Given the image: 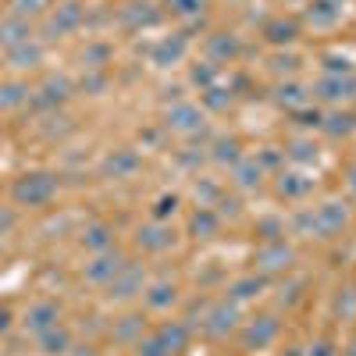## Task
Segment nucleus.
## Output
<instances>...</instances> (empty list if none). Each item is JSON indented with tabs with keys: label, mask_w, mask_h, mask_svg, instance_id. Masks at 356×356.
I'll return each mask as SVG.
<instances>
[{
	"label": "nucleus",
	"mask_w": 356,
	"mask_h": 356,
	"mask_svg": "<svg viewBox=\"0 0 356 356\" xmlns=\"http://www.w3.org/2000/svg\"><path fill=\"white\" fill-rule=\"evenodd\" d=\"M307 356H335V349L328 346V342H317V346H310V353Z\"/></svg>",
	"instance_id": "37"
},
{
	"label": "nucleus",
	"mask_w": 356,
	"mask_h": 356,
	"mask_svg": "<svg viewBox=\"0 0 356 356\" xmlns=\"http://www.w3.org/2000/svg\"><path fill=\"white\" fill-rule=\"evenodd\" d=\"M346 218H349L346 207L339 200H328V203H321L314 211V232L317 235H335V232L346 228Z\"/></svg>",
	"instance_id": "8"
},
{
	"label": "nucleus",
	"mask_w": 356,
	"mask_h": 356,
	"mask_svg": "<svg viewBox=\"0 0 356 356\" xmlns=\"http://www.w3.org/2000/svg\"><path fill=\"white\" fill-rule=\"evenodd\" d=\"M68 97H72V82H68L65 75H54V79H47V82L36 89L33 104H36V107H57V104H65Z\"/></svg>",
	"instance_id": "12"
},
{
	"label": "nucleus",
	"mask_w": 356,
	"mask_h": 356,
	"mask_svg": "<svg viewBox=\"0 0 356 356\" xmlns=\"http://www.w3.org/2000/svg\"><path fill=\"white\" fill-rule=\"evenodd\" d=\"M346 89H349V86H346L342 79H324V82H321V97H324V100H342Z\"/></svg>",
	"instance_id": "34"
},
{
	"label": "nucleus",
	"mask_w": 356,
	"mask_h": 356,
	"mask_svg": "<svg viewBox=\"0 0 356 356\" xmlns=\"http://www.w3.org/2000/svg\"><path fill=\"white\" fill-rule=\"evenodd\" d=\"M143 300H146V307L150 310H168L171 303H175V282H154L150 289H143Z\"/></svg>",
	"instance_id": "20"
},
{
	"label": "nucleus",
	"mask_w": 356,
	"mask_h": 356,
	"mask_svg": "<svg viewBox=\"0 0 356 356\" xmlns=\"http://www.w3.org/2000/svg\"><path fill=\"white\" fill-rule=\"evenodd\" d=\"M171 243H175V235H171V228L161 225V221H150V225H143V228L136 232V246L146 250V253H164Z\"/></svg>",
	"instance_id": "9"
},
{
	"label": "nucleus",
	"mask_w": 356,
	"mask_h": 356,
	"mask_svg": "<svg viewBox=\"0 0 356 356\" xmlns=\"http://www.w3.org/2000/svg\"><path fill=\"white\" fill-rule=\"evenodd\" d=\"M29 100V86L25 82H0V111H15Z\"/></svg>",
	"instance_id": "23"
},
{
	"label": "nucleus",
	"mask_w": 356,
	"mask_h": 356,
	"mask_svg": "<svg viewBox=\"0 0 356 356\" xmlns=\"http://www.w3.org/2000/svg\"><path fill=\"white\" fill-rule=\"evenodd\" d=\"M278 339V321L275 317H253L250 324H246V332H243V342H246V349H264V346H271Z\"/></svg>",
	"instance_id": "10"
},
{
	"label": "nucleus",
	"mask_w": 356,
	"mask_h": 356,
	"mask_svg": "<svg viewBox=\"0 0 356 356\" xmlns=\"http://www.w3.org/2000/svg\"><path fill=\"white\" fill-rule=\"evenodd\" d=\"M122 22L125 25H150V22H157V15L150 11V4H129L122 11Z\"/></svg>",
	"instance_id": "28"
},
{
	"label": "nucleus",
	"mask_w": 356,
	"mask_h": 356,
	"mask_svg": "<svg viewBox=\"0 0 356 356\" xmlns=\"http://www.w3.org/2000/svg\"><path fill=\"white\" fill-rule=\"evenodd\" d=\"M278 100L289 104V107H303V104H307V93H303V86H282Z\"/></svg>",
	"instance_id": "35"
},
{
	"label": "nucleus",
	"mask_w": 356,
	"mask_h": 356,
	"mask_svg": "<svg viewBox=\"0 0 356 356\" xmlns=\"http://www.w3.org/2000/svg\"><path fill=\"white\" fill-rule=\"evenodd\" d=\"M182 54H186V40H164L154 50V61L157 65H175V61H182Z\"/></svg>",
	"instance_id": "25"
},
{
	"label": "nucleus",
	"mask_w": 356,
	"mask_h": 356,
	"mask_svg": "<svg viewBox=\"0 0 356 356\" xmlns=\"http://www.w3.org/2000/svg\"><path fill=\"white\" fill-rule=\"evenodd\" d=\"M154 335L161 339V346L168 349V356H171V353H182V349L189 346V328H186L182 321H168V324H161Z\"/></svg>",
	"instance_id": "15"
},
{
	"label": "nucleus",
	"mask_w": 356,
	"mask_h": 356,
	"mask_svg": "<svg viewBox=\"0 0 356 356\" xmlns=\"http://www.w3.org/2000/svg\"><path fill=\"white\" fill-rule=\"evenodd\" d=\"M57 321H61V310H57V303L40 300V303H33V307L25 310V317H22V328H25V332H33V335H43L47 328H54Z\"/></svg>",
	"instance_id": "6"
},
{
	"label": "nucleus",
	"mask_w": 356,
	"mask_h": 356,
	"mask_svg": "<svg viewBox=\"0 0 356 356\" xmlns=\"http://www.w3.org/2000/svg\"><path fill=\"white\" fill-rule=\"evenodd\" d=\"M235 321H239V310H235V303H214L211 310H207V321H203V332L211 335V339H225L232 328H235Z\"/></svg>",
	"instance_id": "7"
},
{
	"label": "nucleus",
	"mask_w": 356,
	"mask_h": 356,
	"mask_svg": "<svg viewBox=\"0 0 356 356\" xmlns=\"http://www.w3.org/2000/svg\"><path fill=\"white\" fill-rule=\"evenodd\" d=\"M143 289H146L143 267H139V264H125L122 271L107 282V300H111V303H129L132 296H143Z\"/></svg>",
	"instance_id": "3"
},
{
	"label": "nucleus",
	"mask_w": 356,
	"mask_h": 356,
	"mask_svg": "<svg viewBox=\"0 0 356 356\" xmlns=\"http://www.w3.org/2000/svg\"><path fill=\"white\" fill-rule=\"evenodd\" d=\"M8 324H11V314H8V310H0V332H4Z\"/></svg>",
	"instance_id": "40"
},
{
	"label": "nucleus",
	"mask_w": 356,
	"mask_h": 356,
	"mask_svg": "<svg viewBox=\"0 0 356 356\" xmlns=\"http://www.w3.org/2000/svg\"><path fill=\"white\" fill-rule=\"evenodd\" d=\"M136 356H168V349L161 346L157 335H146V339L136 342Z\"/></svg>",
	"instance_id": "33"
},
{
	"label": "nucleus",
	"mask_w": 356,
	"mask_h": 356,
	"mask_svg": "<svg viewBox=\"0 0 356 356\" xmlns=\"http://www.w3.org/2000/svg\"><path fill=\"white\" fill-rule=\"evenodd\" d=\"M207 50H211L214 57H232L235 50H239V43H235L232 36H225V33H218V36H211V43H207Z\"/></svg>",
	"instance_id": "32"
},
{
	"label": "nucleus",
	"mask_w": 356,
	"mask_h": 356,
	"mask_svg": "<svg viewBox=\"0 0 356 356\" xmlns=\"http://www.w3.org/2000/svg\"><path fill=\"white\" fill-rule=\"evenodd\" d=\"M54 8V0H11L8 11L22 22H33V18H43L47 11Z\"/></svg>",
	"instance_id": "21"
},
{
	"label": "nucleus",
	"mask_w": 356,
	"mask_h": 356,
	"mask_svg": "<svg viewBox=\"0 0 356 356\" xmlns=\"http://www.w3.org/2000/svg\"><path fill=\"white\" fill-rule=\"evenodd\" d=\"M72 356H104V353L93 346H72Z\"/></svg>",
	"instance_id": "38"
},
{
	"label": "nucleus",
	"mask_w": 356,
	"mask_h": 356,
	"mask_svg": "<svg viewBox=\"0 0 356 356\" xmlns=\"http://www.w3.org/2000/svg\"><path fill=\"white\" fill-rule=\"evenodd\" d=\"M111 335H114V342H139V339H143V317H139V314L122 317V321L111 328Z\"/></svg>",
	"instance_id": "22"
},
{
	"label": "nucleus",
	"mask_w": 356,
	"mask_h": 356,
	"mask_svg": "<svg viewBox=\"0 0 356 356\" xmlns=\"http://www.w3.org/2000/svg\"><path fill=\"white\" fill-rule=\"evenodd\" d=\"M40 65H43V43L40 40H25L22 47L8 50V68H15V72H33Z\"/></svg>",
	"instance_id": "11"
},
{
	"label": "nucleus",
	"mask_w": 356,
	"mask_h": 356,
	"mask_svg": "<svg viewBox=\"0 0 356 356\" xmlns=\"http://www.w3.org/2000/svg\"><path fill=\"white\" fill-rule=\"evenodd\" d=\"M203 4H207V0H168V8L175 15H200Z\"/></svg>",
	"instance_id": "36"
},
{
	"label": "nucleus",
	"mask_w": 356,
	"mask_h": 356,
	"mask_svg": "<svg viewBox=\"0 0 356 356\" xmlns=\"http://www.w3.org/2000/svg\"><path fill=\"white\" fill-rule=\"evenodd\" d=\"M36 339H40L43 356H65V353L72 349V332L61 328V324H54V328H47V332L36 335Z\"/></svg>",
	"instance_id": "17"
},
{
	"label": "nucleus",
	"mask_w": 356,
	"mask_h": 356,
	"mask_svg": "<svg viewBox=\"0 0 356 356\" xmlns=\"http://www.w3.org/2000/svg\"><path fill=\"white\" fill-rule=\"evenodd\" d=\"M264 33L271 43H289V40H296V22H271Z\"/></svg>",
	"instance_id": "30"
},
{
	"label": "nucleus",
	"mask_w": 356,
	"mask_h": 356,
	"mask_svg": "<svg viewBox=\"0 0 356 356\" xmlns=\"http://www.w3.org/2000/svg\"><path fill=\"white\" fill-rule=\"evenodd\" d=\"M104 171L111 178H132L139 171V154L136 150H114L107 161H104Z\"/></svg>",
	"instance_id": "16"
},
{
	"label": "nucleus",
	"mask_w": 356,
	"mask_h": 356,
	"mask_svg": "<svg viewBox=\"0 0 356 356\" xmlns=\"http://www.w3.org/2000/svg\"><path fill=\"white\" fill-rule=\"evenodd\" d=\"M235 186L239 189H257L260 186V164L257 161H235Z\"/></svg>",
	"instance_id": "24"
},
{
	"label": "nucleus",
	"mask_w": 356,
	"mask_h": 356,
	"mask_svg": "<svg viewBox=\"0 0 356 356\" xmlns=\"http://www.w3.org/2000/svg\"><path fill=\"white\" fill-rule=\"evenodd\" d=\"M82 246H86L89 253L114 250V232H111V225H104V221H97V225H86V232H82Z\"/></svg>",
	"instance_id": "18"
},
{
	"label": "nucleus",
	"mask_w": 356,
	"mask_h": 356,
	"mask_svg": "<svg viewBox=\"0 0 356 356\" xmlns=\"http://www.w3.org/2000/svg\"><path fill=\"white\" fill-rule=\"evenodd\" d=\"M253 264H257V271H264V275H278V271H289V264H292V246H285V243H267V246H260L257 250V257H253Z\"/></svg>",
	"instance_id": "5"
},
{
	"label": "nucleus",
	"mask_w": 356,
	"mask_h": 356,
	"mask_svg": "<svg viewBox=\"0 0 356 356\" xmlns=\"http://www.w3.org/2000/svg\"><path fill=\"white\" fill-rule=\"evenodd\" d=\"M11 196L18 207H43L57 196V175L50 171H33V175H22L18 182L11 186Z\"/></svg>",
	"instance_id": "1"
},
{
	"label": "nucleus",
	"mask_w": 356,
	"mask_h": 356,
	"mask_svg": "<svg viewBox=\"0 0 356 356\" xmlns=\"http://www.w3.org/2000/svg\"><path fill=\"white\" fill-rule=\"evenodd\" d=\"M25 40H33V25H29V22H22L15 15H8L4 22H0V47H4V50H15Z\"/></svg>",
	"instance_id": "13"
},
{
	"label": "nucleus",
	"mask_w": 356,
	"mask_h": 356,
	"mask_svg": "<svg viewBox=\"0 0 356 356\" xmlns=\"http://www.w3.org/2000/svg\"><path fill=\"white\" fill-rule=\"evenodd\" d=\"M200 125H203V114L193 104H175L168 111V129L171 132H196Z\"/></svg>",
	"instance_id": "14"
},
{
	"label": "nucleus",
	"mask_w": 356,
	"mask_h": 356,
	"mask_svg": "<svg viewBox=\"0 0 356 356\" xmlns=\"http://www.w3.org/2000/svg\"><path fill=\"white\" fill-rule=\"evenodd\" d=\"M310 189V182L303 175H282V182H278V193L282 196H303Z\"/></svg>",
	"instance_id": "31"
},
{
	"label": "nucleus",
	"mask_w": 356,
	"mask_h": 356,
	"mask_svg": "<svg viewBox=\"0 0 356 356\" xmlns=\"http://www.w3.org/2000/svg\"><path fill=\"white\" fill-rule=\"evenodd\" d=\"M189 225H193V232H196V235H203V239H211V235L218 232V225H221V221H218V214H214V211H207V207H200V211L193 214V221H189Z\"/></svg>",
	"instance_id": "27"
},
{
	"label": "nucleus",
	"mask_w": 356,
	"mask_h": 356,
	"mask_svg": "<svg viewBox=\"0 0 356 356\" xmlns=\"http://www.w3.org/2000/svg\"><path fill=\"white\" fill-rule=\"evenodd\" d=\"M264 289V282L253 275V278H239V282H235L232 289H228V300L232 303H243V300H253V296Z\"/></svg>",
	"instance_id": "26"
},
{
	"label": "nucleus",
	"mask_w": 356,
	"mask_h": 356,
	"mask_svg": "<svg viewBox=\"0 0 356 356\" xmlns=\"http://www.w3.org/2000/svg\"><path fill=\"white\" fill-rule=\"evenodd\" d=\"M285 356H307V349H285Z\"/></svg>",
	"instance_id": "41"
},
{
	"label": "nucleus",
	"mask_w": 356,
	"mask_h": 356,
	"mask_svg": "<svg viewBox=\"0 0 356 356\" xmlns=\"http://www.w3.org/2000/svg\"><path fill=\"white\" fill-rule=\"evenodd\" d=\"M11 225H15V214H8V211H4V214H0V232H8Z\"/></svg>",
	"instance_id": "39"
},
{
	"label": "nucleus",
	"mask_w": 356,
	"mask_h": 356,
	"mask_svg": "<svg viewBox=\"0 0 356 356\" xmlns=\"http://www.w3.org/2000/svg\"><path fill=\"white\" fill-rule=\"evenodd\" d=\"M129 260L118 253V250H104V253H93V260H89L86 267H82V278L86 282H93V285H107L118 271H122Z\"/></svg>",
	"instance_id": "4"
},
{
	"label": "nucleus",
	"mask_w": 356,
	"mask_h": 356,
	"mask_svg": "<svg viewBox=\"0 0 356 356\" xmlns=\"http://www.w3.org/2000/svg\"><path fill=\"white\" fill-rule=\"evenodd\" d=\"M86 22V4L82 0H61L57 8H50V18L43 22V33L47 40H57V36H68Z\"/></svg>",
	"instance_id": "2"
},
{
	"label": "nucleus",
	"mask_w": 356,
	"mask_h": 356,
	"mask_svg": "<svg viewBox=\"0 0 356 356\" xmlns=\"http://www.w3.org/2000/svg\"><path fill=\"white\" fill-rule=\"evenodd\" d=\"M307 18H310V25H317V29L335 25V22L342 18V0H314L310 11H307Z\"/></svg>",
	"instance_id": "19"
},
{
	"label": "nucleus",
	"mask_w": 356,
	"mask_h": 356,
	"mask_svg": "<svg viewBox=\"0 0 356 356\" xmlns=\"http://www.w3.org/2000/svg\"><path fill=\"white\" fill-rule=\"evenodd\" d=\"M218 164H235V161H243L239 157V143L235 139H218V146H214V154H211Z\"/></svg>",
	"instance_id": "29"
}]
</instances>
